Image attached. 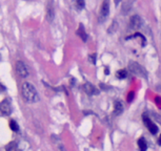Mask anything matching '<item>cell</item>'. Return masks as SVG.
Segmentation results:
<instances>
[{
  "label": "cell",
  "instance_id": "cell-1",
  "mask_svg": "<svg viewBox=\"0 0 161 151\" xmlns=\"http://www.w3.org/2000/svg\"><path fill=\"white\" fill-rule=\"evenodd\" d=\"M21 93L27 103H37L39 101V95L33 84L24 82L21 85Z\"/></svg>",
  "mask_w": 161,
  "mask_h": 151
},
{
  "label": "cell",
  "instance_id": "cell-2",
  "mask_svg": "<svg viewBox=\"0 0 161 151\" xmlns=\"http://www.w3.org/2000/svg\"><path fill=\"white\" fill-rule=\"evenodd\" d=\"M129 69L131 70V73L138 76V77H142V78L144 79L148 78V73H146V70L144 69V67L141 66V65L138 64L137 62H130V64H129Z\"/></svg>",
  "mask_w": 161,
  "mask_h": 151
},
{
  "label": "cell",
  "instance_id": "cell-3",
  "mask_svg": "<svg viewBox=\"0 0 161 151\" xmlns=\"http://www.w3.org/2000/svg\"><path fill=\"white\" fill-rule=\"evenodd\" d=\"M16 73L20 78H27L29 77V69L23 61H17L16 62Z\"/></svg>",
  "mask_w": 161,
  "mask_h": 151
},
{
  "label": "cell",
  "instance_id": "cell-4",
  "mask_svg": "<svg viewBox=\"0 0 161 151\" xmlns=\"http://www.w3.org/2000/svg\"><path fill=\"white\" fill-rule=\"evenodd\" d=\"M109 14H110V0H103L100 9V14H99V21L103 22L109 16Z\"/></svg>",
  "mask_w": 161,
  "mask_h": 151
},
{
  "label": "cell",
  "instance_id": "cell-5",
  "mask_svg": "<svg viewBox=\"0 0 161 151\" xmlns=\"http://www.w3.org/2000/svg\"><path fill=\"white\" fill-rule=\"evenodd\" d=\"M12 113V105L7 99L0 103V117H7Z\"/></svg>",
  "mask_w": 161,
  "mask_h": 151
},
{
  "label": "cell",
  "instance_id": "cell-6",
  "mask_svg": "<svg viewBox=\"0 0 161 151\" xmlns=\"http://www.w3.org/2000/svg\"><path fill=\"white\" fill-rule=\"evenodd\" d=\"M143 122H144V124H145L148 130L150 131L152 134H156L157 132H158V127H157L156 124H154V123H153V121L151 120L148 117H146L145 114L143 116Z\"/></svg>",
  "mask_w": 161,
  "mask_h": 151
},
{
  "label": "cell",
  "instance_id": "cell-7",
  "mask_svg": "<svg viewBox=\"0 0 161 151\" xmlns=\"http://www.w3.org/2000/svg\"><path fill=\"white\" fill-rule=\"evenodd\" d=\"M55 17V7H54V1L53 0H49L47 7V20L52 22Z\"/></svg>",
  "mask_w": 161,
  "mask_h": 151
},
{
  "label": "cell",
  "instance_id": "cell-8",
  "mask_svg": "<svg viewBox=\"0 0 161 151\" xmlns=\"http://www.w3.org/2000/svg\"><path fill=\"white\" fill-rule=\"evenodd\" d=\"M142 23H143L142 19H141L139 16L135 15V16H133V17H131L130 25H131V27H132V29H140L141 25H142Z\"/></svg>",
  "mask_w": 161,
  "mask_h": 151
},
{
  "label": "cell",
  "instance_id": "cell-9",
  "mask_svg": "<svg viewBox=\"0 0 161 151\" xmlns=\"http://www.w3.org/2000/svg\"><path fill=\"white\" fill-rule=\"evenodd\" d=\"M83 89H84L85 92H86L87 95H89V96H94V95H98L99 93L98 89L93 84H91V83H85V84L83 85Z\"/></svg>",
  "mask_w": 161,
  "mask_h": 151
},
{
  "label": "cell",
  "instance_id": "cell-10",
  "mask_svg": "<svg viewBox=\"0 0 161 151\" xmlns=\"http://www.w3.org/2000/svg\"><path fill=\"white\" fill-rule=\"evenodd\" d=\"M123 111V105L122 103L120 102V101H116L114 104V114H116V116H119V114H121Z\"/></svg>",
  "mask_w": 161,
  "mask_h": 151
},
{
  "label": "cell",
  "instance_id": "cell-11",
  "mask_svg": "<svg viewBox=\"0 0 161 151\" xmlns=\"http://www.w3.org/2000/svg\"><path fill=\"white\" fill-rule=\"evenodd\" d=\"M77 34H78L79 37L82 39V41L85 42V41L87 40V35H86V33H85V29L82 24H79V29H78V31H77Z\"/></svg>",
  "mask_w": 161,
  "mask_h": 151
},
{
  "label": "cell",
  "instance_id": "cell-12",
  "mask_svg": "<svg viewBox=\"0 0 161 151\" xmlns=\"http://www.w3.org/2000/svg\"><path fill=\"white\" fill-rule=\"evenodd\" d=\"M18 148V144L17 142L13 141V142H10L9 144L5 146V151H16Z\"/></svg>",
  "mask_w": 161,
  "mask_h": 151
},
{
  "label": "cell",
  "instance_id": "cell-13",
  "mask_svg": "<svg viewBox=\"0 0 161 151\" xmlns=\"http://www.w3.org/2000/svg\"><path fill=\"white\" fill-rule=\"evenodd\" d=\"M138 146H139L140 151H146V149H148V144H146L145 140L143 138H141L138 140Z\"/></svg>",
  "mask_w": 161,
  "mask_h": 151
},
{
  "label": "cell",
  "instance_id": "cell-14",
  "mask_svg": "<svg viewBox=\"0 0 161 151\" xmlns=\"http://www.w3.org/2000/svg\"><path fill=\"white\" fill-rule=\"evenodd\" d=\"M126 77H128V73L125 69H120L117 71V78L118 79H125Z\"/></svg>",
  "mask_w": 161,
  "mask_h": 151
},
{
  "label": "cell",
  "instance_id": "cell-15",
  "mask_svg": "<svg viewBox=\"0 0 161 151\" xmlns=\"http://www.w3.org/2000/svg\"><path fill=\"white\" fill-rule=\"evenodd\" d=\"M10 128H11L13 131H18V130H19V126H18V123L16 122V121L12 120L11 122H10Z\"/></svg>",
  "mask_w": 161,
  "mask_h": 151
},
{
  "label": "cell",
  "instance_id": "cell-16",
  "mask_svg": "<svg viewBox=\"0 0 161 151\" xmlns=\"http://www.w3.org/2000/svg\"><path fill=\"white\" fill-rule=\"evenodd\" d=\"M75 3H76V7H78V10H82L85 5L84 0H75Z\"/></svg>",
  "mask_w": 161,
  "mask_h": 151
},
{
  "label": "cell",
  "instance_id": "cell-17",
  "mask_svg": "<svg viewBox=\"0 0 161 151\" xmlns=\"http://www.w3.org/2000/svg\"><path fill=\"white\" fill-rule=\"evenodd\" d=\"M89 62H92L93 64H95V63H96V54H93V55H89Z\"/></svg>",
  "mask_w": 161,
  "mask_h": 151
},
{
  "label": "cell",
  "instance_id": "cell-18",
  "mask_svg": "<svg viewBox=\"0 0 161 151\" xmlns=\"http://www.w3.org/2000/svg\"><path fill=\"white\" fill-rule=\"evenodd\" d=\"M133 99H134V91H130L128 96V102H132Z\"/></svg>",
  "mask_w": 161,
  "mask_h": 151
},
{
  "label": "cell",
  "instance_id": "cell-19",
  "mask_svg": "<svg viewBox=\"0 0 161 151\" xmlns=\"http://www.w3.org/2000/svg\"><path fill=\"white\" fill-rule=\"evenodd\" d=\"M5 90H7V87H5L2 83H0V91H1V92H3V91H5Z\"/></svg>",
  "mask_w": 161,
  "mask_h": 151
},
{
  "label": "cell",
  "instance_id": "cell-20",
  "mask_svg": "<svg viewBox=\"0 0 161 151\" xmlns=\"http://www.w3.org/2000/svg\"><path fill=\"white\" fill-rule=\"evenodd\" d=\"M155 116V118H156V120L158 121L159 123H161V117L160 116H157V114H154Z\"/></svg>",
  "mask_w": 161,
  "mask_h": 151
},
{
  "label": "cell",
  "instance_id": "cell-21",
  "mask_svg": "<svg viewBox=\"0 0 161 151\" xmlns=\"http://www.w3.org/2000/svg\"><path fill=\"white\" fill-rule=\"evenodd\" d=\"M158 144L161 146V134H160V136H159V139H158Z\"/></svg>",
  "mask_w": 161,
  "mask_h": 151
},
{
  "label": "cell",
  "instance_id": "cell-22",
  "mask_svg": "<svg viewBox=\"0 0 161 151\" xmlns=\"http://www.w3.org/2000/svg\"><path fill=\"white\" fill-rule=\"evenodd\" d=\"M119 1H120V0H115V4H118V3H119Z\"/></svg>",
  "mask_w": 161,
  "mask_h": 151
},
{
  "label": "cell",
  "instance_id": "cell-23",
  "mask_svg": "<svg viewBox=\"0 0 161 151\" xmlns=\"http://www.w3.org/2000/svg\"><path fill=\"white\" fill-rule=\"evenodd\" d=\"M110 73V70H109V68H105V73Z\"/></svg>",
  "mask_w": 161,
  "mask_h": 151
},
{
  "label": "cell",
  "instance_id": "cell-24",
  "mask_svg": "<svg viewBox=\"0 0 161 151\" xmlns=\"http://www.w3.org/2000/svg\"><path fill=\"white\" fill-rule=\"evenodd\" d=\"M130 1H134V0H130Z\"/></svg>",
  "mask_w": 161,
  "mask_h": 151
},
{
  "label": "cell",
  "instance_id": "cell-25",
  "mask_svg": "<svg viewBox=\"0 0 161 151\" xmlns=\"http://www.w3.org/2000/svg\"><path fill=\"white\" fill-rule=\"evenodd\" d=\"M16 151H21V150H16Z\"/></svg>",
  "mask_w": 161,
  "mask_h": 151
}]
</instances>
